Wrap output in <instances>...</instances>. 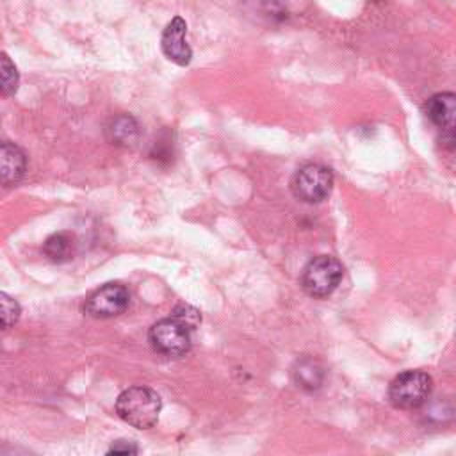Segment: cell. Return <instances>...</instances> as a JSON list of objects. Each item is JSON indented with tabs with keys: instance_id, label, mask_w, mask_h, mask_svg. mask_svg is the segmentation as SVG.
I'll use <instances>...</instances> for the list:
<instances>
[{
	"instance_id": "obj_6",
	"label": "cell",
	"mask_w": 456,
	"mask_h": 456,
	"mask_svg": "<svg viewBox=\"0 0 456 456\" xmlns=\"http://www.w3.org/2000/svg\"><path fill=\"white\" fill-rule=\"evenodd\" d=\"M130 305V292L121 283H105L98 290H94L86 305L84 310L87 315L94 319H110L123 314Z\"/></svg>"
},
{
	"instance_id": "obj_1",
	"label": "cell",
	"mask_w": 456,
	"mask_h": 456,
	"mask_svg": "<svg viewBox=\"0 0 456 456\" xmlns=\"http://www.w3.org/2000/svg\"><path fill=\"white\" fill-rule=\"evenodd\" d=\"M162 408L160 395L148 387H130L116 399V413L137 429H150L157 424Z\"/></svg>"
},
{
	"instance_id": "obj_12",
	"label": "cell",
	"mask_w": 456,
	"mask_h": 456,
	"mask_svg": "<svg viewBox=\"0 0 456 456\" xmlns=\"http://www.w3.org/2000/svg\"><path fill=\"white\" fill-rule=\"evenodd\" d=\"M43 253L52 260V262H68L75 255V239L69 233H53L50 235L45 244H43Z\"/></svg>"
},
{
	"instance_id": "obj_9",
	"label": "cell",
	"mask_w": 456,
	"mask_h": 456,
	"mask_svg": "<svg viewBox=\"0 0 456 456\" xmlns=\"http://www.w3.org/2000/svg\"><path fill=\"white\" fill-rule=\"evenodd\" d=\"M27 169V157L23 150L9 141L0 142V185H16Z\"/></svg>"
},
{
	"instance_id": "obj_16",
	"label": "cell",
	"mask_w": 456,
	"mask_h": 456,
	"mask_svg": "<svg viewBox=\"0 0 456 456\" xmlns=\"http://www.w3.org/2000/svg\"><path fill=\"white\" fill-rule=\"evenodd\" d=\"M139 447L132 440H116L110 449L107 451L109 454H135Z\"/></svg>"
},
{
	"instance_id": "obj_14",
	"label": "cell",
	"mask_w": 456,
	"mask_h": 456,
	"mask_svg": "<svg viewBox=\"0 0 456 456\" xmlns=\"http://www.w3.org/2000/svg\"><path fill=\"white\" fill-rule=\"evenodd\" d=\"M21 315L20 303L9 296L7 292L0 290V330L12 328Z\"/></svg>"
},
{
	"instance_id": "obj_13",
	"label": "cell",
	"mask_w": 456,
	"mask_h": 456,
	"mask_svg": "<svg viewBox=\"0 0 456 456\" xmlns=\"http://www.w3.org/2000/svg\"><path fill=\"white\" fill-rule=\"evenodd\" d=\"M18 69L11 57L0 52V96H11L18 87Z\"/></svg>"
},
{
	"instance_id": "obj_3",
	"label": "cell",
	"mask_w": 456,
	"mask_h": 456,
	"mask_svg": "<svg viewBox=\"0 0 456 456\" xmlns=\"http://www.w3.org/2000/svg\"><path fill=\"white\" fill-rule=\"evenodd\" d=\"M433 379L422 370H404L388 387V401L399 410H417L431 395Z\"/></svg>"
},
{
	"instance_id": "obj_2",
	"label": "cell",
	"mask_w": 456,
	"mask_h": 456,
	"mask_svg": "<svg viewBox=\"0 0 456 456\" xmlns=\"http://www.w3.org/2000/svg\"><path fill=\"white\" fill-rule=\"evenodd\" d=\"M344 276L342 264L331 255L314 256L301 273L303 290L315 299L328 297L340 283Z\"/></svg>"
},
{
	"instance_id": "obj_11",
	"label": "cell",
	"mask_w": 456,
	"mask_h": 456,
	"mask_svg": "<svg viewBox=\"0 0 456 456\" xmlns=\"http://www.w3.org/2000/svg\"><path fill=\"white\" fill-rule=\"evenodd\" d=\"M292 378L297 383V387H301L305 390H315L322 385L324 370L315 360L303 358V360L296 362V365L292 369Z\"/></svg>"
},
{
	"instance_id": "obj_5",
	"label": "cell",
	"mask_w": 456,
	"mask_h": 456,
	"mask_svg": "<svg viewBox=\"0 0 456 456\" xmlns=\"http://www.w3.org/2000/svg\"><path fill=\"white\" fill-rule=\"evenodd\" d=\"M191 328L185 326L182 321L175 319L173 315L167 319L157 321L150 331L148 340L155 353L169 358H178L189 353L192 338H191Z\"/></svg>"
},
{
	"instance_id": "obj_10",
	"label": "cell",
	"mask_w": 456,
	"mask_h": 456,
	"mask_svg": "<svg viewBox=\"0 0 456 456\" xmlns=\"http://www.w3.org/2000/svg\"><path fill=\"white\" fill-rule=\"evenodd\" d=\"M105 137L114 146H132L139 137V125L130 114H119L107 123Z\"/></svg>"
},
{
	"instance_id": "obj_7",
	"label": "cell",
	"mask_w": 456,
	"mask_h": 456,
	"mask_svg": "<svg viewBox=\"0 0 456 456\" xmlns=\"http://www.w3.org/2000/svg\"><path fill=\"white\" fill-rule=\"evenodd\" d=\"M426 118L444 132L445 142L452 148L454 142V116H456V94L451 91L436 93L424 103Z\"/></svg>"
},
{
	"instance_id": "obj_15",
	"label": "cell",
	"mask_w": 456,
	"mask_h": 456,
	"mask_svg": "<svg viewBox=\"0 0 456 456\" xmlns=\"http://www.w3.org/2000/svg\"><path fill=\"white\" fill-rule=\"evenodd\" d=\"M173 317L178 319V321H182V322H183L185 326H189L191 330H194V328L200 324V321H201L200 312H198L196 308L189 306V305H178V306L173 310Z\"/></svg>"
},
{
	"instance_id": "obj_4",
	"label": "cell",
	"mask_w": 456,
	"mask_h": 456,
	"mask_svg": "<svg viewBox=\"0 0 456 456\" xmlns=\"http://www.w3.org/2000/svg\"><path fill=\"white\" fill-rule=\"evenodd\" d=\"M333 189V173L322 164H305L290 178L292 194L305 203L324 201Z\"/></svg>"
},
{
	"instance_id": "obj_8",
	"label": "cell",
	"mask_w": 456,
	"mask_h": 456,
	"mask_svg": "<svg viewBox=\"0 0 456 456\" xmlns=\"http://www.w3.org/2000/svg\"><path fill=\"white\" fill-rule=\"evenodd\" d=\"M187 34V23L183 18L175 16L164 28L160 37V46L164 55L176 62L178 66H187L192 59V50L185 41Z\"/></svg>"
}]
</instances>
